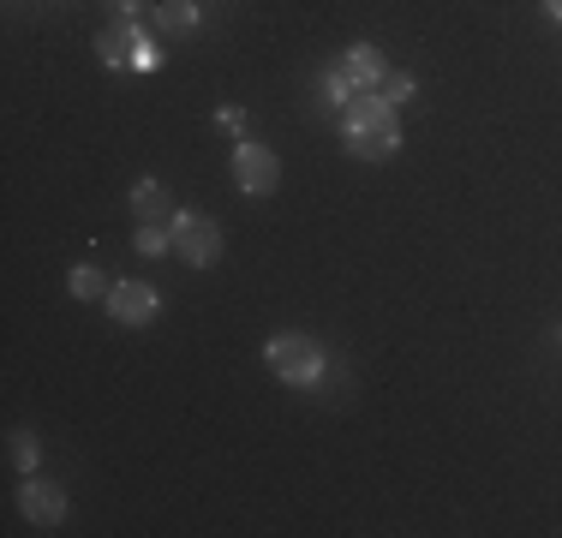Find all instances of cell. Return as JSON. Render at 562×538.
<instances>
[{
  "instance_id": "cell-1",
  "label": "cell",
  "mask_w": 562,
  "mask_h": 538,
  "mask_svg": "<svg viewBox=\"0 0 562 538\" xmlns=\"http://www.w3.org/2000/svg\"><path fill=\"white\" fill-rule=\"evenodd\" d=\"M341 138L359 161H383L401 150V126H395V108L378 97V90H359L353 102L341 108Z\"/></svg>"
},
{
  "instance_id": "cell-2",
  "label": "cell",
  "mask_w": 562,
  "mask_h": 538,
  "mask_svg": "<svg viewBox=\"0 0 562 538\" xmlns=\"http://www.w3.org/2000/svg\"><path fill=\"white\" fill-rule=\"evenodd\" d=\"M97 54H102V66H114V72H126V66H132V72H156V60H162L156 43L138 31V19L109 24V31L97 36Z\"/></svg>"
},
{
  "instance_id": "cell-3",
  "label": "cell",
  "mask_w": 562,
  "mask_h": 538,
  "mask_svg": "<svg viewBox=\"0 0 562 538\" xmlns=\"http://www.w3.org/2000/svg\"><path fill=\"white\" fill-rule=\"evenodd\" d=\"M263 359L276 366L281 383H293V389H317L324 383V354H317L305 335H276L270 347H263Z\"/></svg>"
},
{
  "instance_id": "cell-4",
  "label": "cell",
  "mask_w": 562,
  "mask_h": 538,
  "mask_svg": "<svg viewBox=\"0 0 562 538\" xmlns=\"http://www.w3.org/2000/svg\"><path fill=\"white\" fill-rule=\"evenodd\" d=\"M168 234H173V251H180L186 264H198V269H210L222 258V227L210 222V215H198V210H173Z\"/></svg>"
},
{
  "instance_id": "cell-5",
  "label": "cell",
  "mask_w": 562,
  "mask_h": 538,
  "mask_svg": "<svg viewBox=\"0 0 562 538\" xmlns=\"http://www.w3.org/2000/svg\"><path fill=\"white\" fill-rule=\"evenodd\" d=\"M276 156L263 150V144H251V138H239L234 144V180H239V192L246 198H263V192H276Z\"/></svg>"
},
{
  "instance_id": "cell-6",
  "label": "cell",
  "mask_w": 562,
  "mask_h": 538,
  "mask_svg": "<svg viewBox=\"0 0 562 538\" xmlns=\"http://www.w3.org/2000/svg\"><path fill=\"white\" fill-rule=\"evenodd\" d=\"M19 508H24V520H36V527H60V520H66L60 484H48V479H36V473L19 484Z\"/></svg>"
},
{
  "instance_id": "cell-7",
  "label": "cell",
  "mask_w": 562,
  "mask_h": 538,
  "mask_svg": "<svg viewBox=\"0 0 562 538\" xmlns=\"http://www.w3.org/2000/svg\"><path fill=\"white\" fill-rule=\"evenodd\" d=\"M102 300H109L114 323H132V329L156 317V288H150V281H114V288L102 293Z\"/></svg>"
},
{
  "instance_id": "cell-8",
  "label": "cell",
  "mask_w": 562,
  "mask_h": 538,
  "mask_svg": "<svg viewBox=\"0 0 562 538\" xmlns=\"http://www.w3.org/2000/svg\"><path fill=\"white\" fill-rule=\"evenodd\" d=\"M341 72H347V85H353V90H378V85H383V72H390V66H383V54L371 48V43H359V48H347Z\"/></svg>"
},
{
  "instance_id": "cell-9",
  "label": "cell",
  "mask_w": 562,
  "mask_h": 538,
  "mask_svg": "<svg viewBox=\"0 0 562 538\" xmlns=\"http://www.w3.org/2000/svg\"><path fill=\"white\" fill-rule=\"evenodd\" d=\"M156 31L162 36H192L198 31V0H162V7H156Z\"/></svg>"
},
{
  "instance_id": "cell-10",
  "label": "cell",
  "mask_w": 562,
  "mask_h": 538,
  "mask_svg": "<svg viewBox=\"0 0 562 538\" xmlns=\"http://www.w3.org/2000/svg\"><path fill=\"white\" fill-rule=\"evenodd\" d=\"M132 210H138L144 222H162V215H168V192H162V180H138V186H132Z\"/></svg>"
},
{
  "instance_id": "cell-11",
  "label": "cell",
  "mask_w": 562,
  "mask_h": 538,
  "mask_svg": "<svg viewBox=\"0 0 562 538\" xmlns=\"http://www.w3.org/2000/svg\"><path fill=\"white\" fill-rule=\"evenodd\" d=\"M66 288H72V300H97V293H109V281H102V269L78 264L72 276H66Z\"/></svg>"
},
{
  "instance_id": "cell-12",
  "label": "cell",
  "mask_w": 562,
  "mask_h": 538,
  "mask_svg": "<svg viewBox=\"0 0 562 538\" xmlns=\"http://www.w3.org/2000/svg\"><path fill=\"white\" fill-rule=\"evenodd\" d=\"M12 461H19V473H36V461H43V442H36L31 430H12Z\"/></svg>"
},
{
  "instance_id": "cell-13",
  "label": "cell",
  "mask_w": 562,
  "mask_h": 538,
  "mask_svg": "<svg viewBox=\"0 0 562 538\" xmlns=\"http://www.w3.org/2000/svg\"><path fill=\"white\" fill-rule=\"evenodd\" d=\"M413 90H419V85H413V72H383L378 97L390 102V108H401V102H413Z\"/></svg>"
},
{
  "instance_id": "cell-14",
  "label": "cell",
  "mask_w": 562,
  "mask_h": 538,
  "mask_svg": "<svg viewBox=\"0 0 562 538\" xmlns=\"http://www.w3.org/2000/svg\"><path fill=\"white\" fill-rule=\"evenodd\" d=\"M138 251H144V258H162V251H173V234H168V227H156V222H144L138 227Z\"/></svg>"
},
{
  "instance_id": "cell-15",
  "label": "cell",
  "mask_w": 562,
  "mask_h": 538,
  "mask_svg": "<svg viewBox=\"0 0 562 538\" xmlns=\"http://www.w3.org/2000/svg\"><path fill=\"white\" fill-rule=\"evenodd\" d=\"M353 97H359V90L347 85V72H341V66H336V72H324V102H329V108H347Z\"/></svg>"
},
{
  "instance_id": "cell-16",
  "label": "cell",
  "mask_w": 562,
  "mask_h": 538,
  "mask_svg": "<svg viewBox=\"0 0 562 538\" xmlns=\"http://www.w3.org/2000/svg\"><path fill=\"white\" fill-rule=\"evenodd\" d=\"M216 126L222 132H239V126H246V114H239V108H216Z\"/></svg>"
},
{
  "instance_id": "cell-17",
  "label": "cell",
  "mask_w": 562,
  "mask_h": 538,
  "mask_svg": "<svg viewBox=\"0 0 562 538\" xmlns=\"http://www.w3.org/2000/svg\"><path fill=\"white\" fill-rule=\"evenodd\" d=\"M120 7V19H138V0H114Z\"/></svg>"
},
{
  "instance_id": "cell-18",
  "label": "cell",
  "mask_w": 562,
  "mask_h": 538,
  "mask_svg": "<svg viewBox=\"0 0 562 538\" xmlns=\"http://www.w3.org/2000/svg\"><path fill=\"white\" fill-rule=\"evenodd\" d=\"M544 12H551V19L562 24V0H544Z\"/></svg>"
}]
</instances>
